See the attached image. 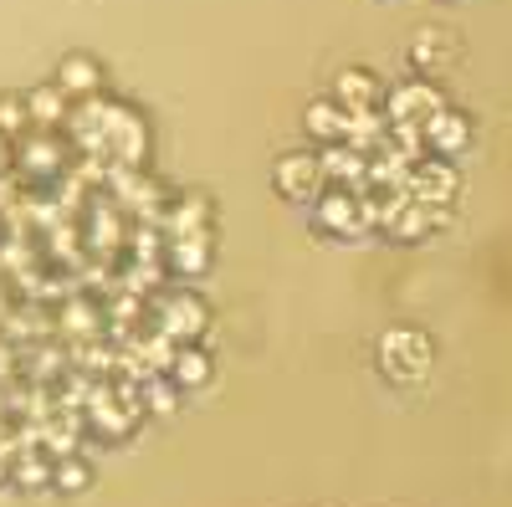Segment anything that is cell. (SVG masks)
Returning a JSON list of instances; mask_svg holds the SVG:
<instances>
[{"instance_id": "cell-1", "label": "cell", "mask_w": 512, "mask_h": 507, "mask_svg": "<svg viewBox=\"0 0 512 507\" xmlns=\"http://www.w3.org/2000/svg\"><path fill=\"white\" fill-rule=\"evenodd\" d=\"M400 190L410 200H420V205H451L456 200V169L446 164V154H436V159L420 154V159H410Z\"/></svg>"}, {"instance_id": "cell-2", "label": "cell", "mask_w": 512, "mask_h": 507, "mask_svg": "<svg viewBox=\"0 0 512 507\" xmlns=\"http://www.w3.org/2000/svg\"><path fill=\"white\" fill-rule=\"evenodd\" d=\"M205 323H210V313H205L200 298H190V292H169V298L154 303V328L164 338H175V344H195L205 333Z\"/></svg>"}, {"instance_id": "cell-3", "label": "cell", "mask_w": 512, "mask_h": 507, "mask_svg": "<svg viewBox=\"0 0 512 507\" xmlns=\"http://www.w3.org/2000/svg\"><path fill=\"white\" fill-rule=\"evenodd\" d=\"M272 185H277V195H287V200H303V205H308V200L323 190L318 154H308V149L282 154V159H277V169H272Z\"/></svg>"}, {"instance_id": "cell-4", "label": "cell", "mask_w": 512, "mask_h": 507, "mask_svg": "<svg viewBox=\"0 0 512 507\" xmlns=\"http://www.w3.org/2000/svg\"><path fill=\"white\" fill-rule=\"evenodd\" d=\"M379 364L390 379H420L425 364H431V344H425L420 333L410 328H395L390 338H384V349H379Z\"/></svg>"}, {"instance_id": "cell-5", "label": "cell", "mask_w": 512, "mask_h": 507, "mask_svg": "<svg viewBox=\"0 0 512 507\" xmlns=\"http://www.w3.org/2000/svg\"><path fill=\"white\" fill-rule=\"evenodd\" d=\"M420 139H425V149H431V154H461L466 144H472V118L441 103L436 113L420 118Z\"/></svg>"}, {"instance_id": "cell-6", "label": "cell", "mask_w": 512, "mask_h": 507, "mask_svg": "<svg viewBox=\"0 0 512 507\" xmlns=\"http://www.w3.org/2000/svg\"><path fill=\"white\" fill-rule=\"evenodd\" d=\"M313 210H318V221L338 236H359L364 231V216H359V195L349 185H333V190H318L313 195Z\"/></svg>"}, {"instance_id": "cell-7", "label": "cell", "mask_w": 512, "mask_h": 507, "mask_svg": "<svg viewBox=\"0 0 512 507\" xmlns=\"http://www.w3.org/2000/svg\"><path fill=\"white\" fill-rule=\"evenodd\" d=\"M446 98L431 88V82H400V88H390V98H379V113L390 118V123H400V118H425V113H436Z\"/></svg>"}, {"instance_id": "cell-8", "label": "cell", "mask_w": 512, "mask_h": 507, "mask_svg": "<svg viewBox=\"0 0 512 507\" xmlns=\"http://www.w3.org/2000/svg\"><path fill=\"white\" fill-rule=\"evenodd\" d=\"M210 262V236H164L159 251V267L175 272V277H200Z\"/></svg>"}, {"instance_id": "cell-9", "label": "cell", "mask_w": 512, "mask_h": 507, "mask_svg": "<svg viewBox=\"0 0 512 507\" xmlns=\"http://www.w3.org/2000/svg\"><path fill=\"white\" fill-rule=\"evenodd\" d=\"M364 149H354V144H323V154H318V169H323V185H364Z\"/></svg>"}, {"instance_id": "cell-10", "label": "cell", "mask_w": 512, "mask_h": 507, "mask_svg": "<svg viewBox=\"0 0 512 507\" xmlns=\"http://www.w3.org/2000/svg\"><path fill=\"white\" fill-rule=\"evenodd\" d=\"M21 103H26V123H31V129H41V134H57L62 118H67V108H72L57 82H41V88H31Z\"/></svg>"}, {"instance_id": "cell-11", "label": "cell", "mask_w": 512, "mask_h": 507, "mask_svg": "<svg viewBox=\"0 0 512 507\" xmlns=\"http://www.w3.org/2000/svg\"><path fill=\"white\" fill-rule=\"evenodd\" d=\"M210 200L205 195H190V200H180L175 210H164V216L154 221V226H164V236H210Z\"/></svg>"}, {"instance_id": "cell-12", "label": "cell", "mask_w": 512, "mask_h": 507, "mask_svg": "<svg viewBox=\"0 0 512 507\" xmlns=\"http://www.w3.org/2000/svg\"><path fill=\"white\" fill-rule=\"evenodd\" d=\"M384 88H379V77L369 67H349V72H338V88H333V103H344L349 113L354 108H379Z\"/></svg>"}, {"instance_id": "cell-13", "label": "cell", "mask_w": 512, "mask_h": 507, "mask_svg": "<svg viewBox=\"0 0 512 507\" xmlns=\"http://www.w3.org/2000/svg\"><path fill=\"white\" fill-rule=\"evenodd\" d=\"M164 374L175 379L180 390H205V385H210V374H216V364H210V354H205V349H195V344H180Z\"/></svg>"}, {"instance_id": "cell-14", "label": "cell", "mask_w": 512, "mask_h": 507, "mask_svg": "<svg viewBox=\"0 0 512 507\" xmlns=\"http://www.w3.org/2000/svg\"><path fill=\"white\" fill-rule=\"evenodd\" d=\"M57 88L67 93V103L93 98V93H103V67H98L93 57H67L62 72H57Z\"/></svg>"}, {"instance_id": "cell-15", "label": "cell", "mask_w": 512, "mask_h": 507, "mask_svg": "<svg viewBox=\"0 0 512 507\" xmlns=\"http://www.w3.org/2000/svg\"><path fill=\"white\" fill-rule=\"evenodd\" d=\"M11 487H21V492H52V456H41L36 446H21L11 456Z\"/></svg>"}, {"instance_id": "cell-16", "label": "cell", "mask_w": 512, "mask_h": 507, "mask_svg": "<svg viewBox=\"0 0 512 507\" xmlns=\"http://www.w3.org/2000/svg\"><path fill=\"white\" fill-rule=\"evenodd\" d=\"M344 123H349V108L333 103V98L308 108V134H313L318 144H338V139H344Z\"/></svg>"}, {"instance_id": "cell-17", "label": "cell", "mask_w": 512, "mask_h": 507, "mask_svg": "<svg viewBox=\"0 0 512 507\" xmlns=\"http://www.w3.org/2000/svg\"><path fill=\"white\" fill-rule=\"evenodd\" d=\"M93 487V467H88V456H77V451H67V456H57L52 461V492H88Z\"/></svg>"}, {"instance_id": "cell-18", "label": "cell", "mask_w": 512, "mask_h": 507, "mask_svg": "<svg viewBox=\"0 0 512 507\" xmlns=\"http://www.w3.org/2000/svg\"><path fill=\"white\" fill-rule=\"evenodd\" d=\"M446 57H456L451 36H441V31H425V36L415 41V67H441Z\"/></svg>"}, {"instance_id": "cell-19", "label": "cell", "mask_w": 512, "mask_h": 507, "mask_svg": "<svg viewBox=\"0 0 512 507\" xmlns=\"http://www.w3.org/2000/svg\"><path fill=\"white\" fill-rule=\"evenodd\" d=\"M31 129V123H26V103L21 98H0V139H21Z\"/></svg>"}, {"instance_id": "cell-20", "label": "cell", "mask_w": 512, "mask_h": 507, "mask_svg": "<svg viewBox=\"0 0 512 507\" xmlns=\"http://www.w3.org/2000/svg\"><path fill=\"white\" fill-rule=\"evenodd\" d=\"M11 169V139H0V175Z\"/></svg>"}]
</instances>
